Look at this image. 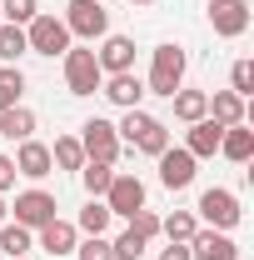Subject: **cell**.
Here are the masks:
<instances>
[{
  "instance_id": "17",
  "label": "cell",
  "mask_w": 254,
  "mask_h": 260,
  "mask_svg": "<svg viewBox=\"0 0 254 260\" xmlns=\"http://www.w3.org/2000/svg\"><path fill=\"white\" fill-rule=\"evenodd\" d=\"M105 85V95L115 100L120 110H140V100H145V85H140V75L125 70V75H110V80H100Z\"/></svg>"
},
{
  "instance_id": "9",
  "label": "cell",
  "mask_w": 254,
  "mask_h": 260,
  "mask_svg": "<svg viewBox=\"0 0 254 260\" xmlns=\"http://www.w3.org/2000/svg\"><path fill=\"white\" fill-rule=\"evenodd\" d=\"M209 25H215V35H224V40L244 35L249 30V5H244V0H209Z\"/></svg>"
},
{
  "instance_id": "20",
  "label": "cell",
  "mask_w": 254,
  "mask_h": 260,
  "mask_svg": "<svg viewBox=\"0 0 254 260\" xmlns=\"http://www.w3.org/2000/svg\"><path fill=\"white\" fill-rule=\"evenodd\" d=\"M170 100H175V115H180L185 125H194V120L209 115V95H204V90H175Z\"/></svg>"
},
{
  "instance_id": "1",
  "label": "cell",
  "mask_w": 254,
  "mask_h": 260,
  "mask_svg": "<svg viewBox=\"0 0 254 260\" xmlns=\"http://www.w3.org/2000/svg\"><path fill=\"white\" fill-rule=\"evenodd\" d=\"M120 140H130L135 150H145V155H159V150H170V130L164 120L155 115H145V110H125V120H120Z\"/></svg>"
},
{
  "instance_id": "26",
  "label": "cell",
  "mask_w": 254,
  "mask_h": 260,
  "mask_svg": "<svg viewBox=\"0 0 254 260\" xmlns=\"http://www.w3.org/2000/svg\"><path fill=\"white\" fill-rule=\"evenodd\" d=\"M20 95H25V75H20L15 65H5V70H0V110L20 105Z\"/></svg>"
},
{
  "instance_id": "18",
  "label": "cell",
  "mask_w": 254,
  "mask_h": 260,
  "mask_svg": "<svg viewBox=\"0 0 254 260\" xmlns=\"http://www.w3.org/2000/svg\"><path fill=\"white\" fill-rule=\"evenodd\" d=\"M220 155H229L234 165H244L254 155V130L239 120V125H224V135H220Z\"/></svg>"
},
{
  "instance_id": "25",
  "label": "cell",
  "mask_w": 254,
  "mask_h": 260,
  "mask_svg": "<svg viewBox=\"0 0 254 260\" xmlns=\"http://www.w3.org/2000/svg\"><path fill=\"white\" fill-rule=\"evenodd\" d=\"M25 50H30V45H25V25H5V20H0V60L15 65Z\"/></svg>"
},
{
  "instance_id": "6",
  "label": "cell",
  "mask_w": 254,
  "mask_h": 260,
  "mask_svg": "<svg viewBox=\"0 0 254 260\" xmlns=\"http://www.w3.org/2000/svg\"><path fill=\"white\" fill-rule=\"evenodd\" d=\"M25 45H30L35 55H65L70 50V30H65V20H55V15H35L30 25H25Z\"/></svg>"
},
{
  "instance_id": "19",
  "label": "cell",
  "mask_w": 254,
  "mask_h": 260,
  "mask_svg": "<svg viewBox=\"0 0 254 260\" xmlns=\"http://www.w3.org/2000/svg\"><path fill=\"white\" fill-rule=\"evenodd\" d=\"M209 120H215V125H239V120H244V95L215 90V95H209Z\"/></svg>"
},
{
  "instance_id": "28",
  "label": "cell",
  "mask_w": 254,
  "mask_h": 260,
  "mask_svg": "<svg viewBox=\"0 0 254 260\" xmlns=\"http://www.w3.org/2000/svg\"><path fill=\"white\" fill-rule=\"evenodd\" d=\"M35 15H40L35 0H0V20H5V25H30Z\"/></svg>"
},
{
  "instance_id": "13",
  "label": "cell",
  "mask_w": 254,
  "mask_h": 260,
  "mask_svg": "<svg viewBox=\"0 0 254 260\" xmlns=\"http://www.w3.org/2000/svg\"><path fill=\"white\" fill-rule=\"evenodd\" d=\"M95 60L105 75H125V70H135V40L130 35H105V45L95 50Z\"/></svg>"
},
{
  "instance_id": "10",
  "label": "cell",
  "mask_w": 254,
  "mask_h": 260,
  "mask_svg": "<svg viewBox=\"0 0 254 260\" xmlns=\"http://www.w3.org/2000/svg\"><path fill=\"white\" fill-rule=\"evenodd\" d=\"M45 220H55V195H50V190H25V195H15V225L40 230Z\"/></svg>"
},
{
  "instance_id": "24",
  "label": "cell",
  "mask_w": 254,
  "mask_h": 260,
  "mask_svg": "<svg viewBox=\"0 0 254 260\" xmlns=\"http://www.w3.org/2000/svg\"><path fill=\"white\" fill-rule=\"evenodd\" d=\"M80 180H85V190H90V195H95V200H100V195L110 190V180H115V165L85 160V165H80Z\"/></svg>"
},
{
  "instance_id": "33",
  "label": "cell",
  "mask_w": 254,
  "mask_h": 260,
  "mask_svg": "<svg viewBox=\"0 0 254 260\" xmlns=\"http://www.w3.org/2000/svg\"><path fill=\"white\" fill-rule=\"evenodd\" d=\"M229 80H234V95H249V90H254V65L249 60H234Z\"/></svg>"
},
{
  "instance_id": "8",
  "label": "cell",
  "mask_w": 254,
  "mask_h": 260,
  "mask_svg": "<svg viewBox=\"0 0 254 260\" xmlns=\"http://www.w3.org/2000/svg\"><path fill=\"white\" fill-rule=\"evenodd\" d=\"M105 205H110V215H125L130 220L135 210H145V180L115 170V180H110V190H105Z\"/></svg>"
},
{
  "instance_id": "34",
  "label": "cell",
  "mask_w": 254,
  "mask_h": 260,
  "mask_svg": "<svg viewBox=\"0 0 254 260\" xmlns=\"http://www.w3.org/2000/svg\"><path fill=\"white\" fill-rule=\"evenodd\" d=\"M10 185H15V160H10V155H0V195L10 190Z\"/></svg>"
},
{
  "instance_id": "15",
  "label": "cell",
  "mask_w": 254,
  "mask_h": 260,
  "mask_svg": "<svg viewBox=\"0 0 254 260\" xmlns=\"http://www.w3.org/2000/svg\"><path fill=\"white\" fill-rule=\"evenodd\" d=\"M40 245H45L50 255H75L80 230L70 225V220H60V215H55V220H45V225H40Z\"/></svg>"
},
{
  "instance_id": "5",
  "label": "cell",
  "mask_w": 254,
  "mask_h": 260,
  "mask_svg": "<svg viewBox=\"0 0 254 260\" xmlns=\"http://www.w3.org/2000/svg\"><path fill=\"white\" fill-rule=\"evenodd\" d=\"M80 150H85V160H100V165H115L120 160V130L110 125V120H85V135H80Z\"/></svg>"
},
{
  "instance_id": "7",
  "label": "cell",
  "mask_w": 254,
  "mask_h": 260,
  "mask_svg": "<svg viewBox=\"0 0 254 260\" xmlns=\"http://www.w3.org/2000/svg\"><path fill=\"white\" fill-rule=\"evenodd\" d=\"M199 215L209 220V230H234L244 210H239V195H234V190L215 185V190H204V195H199Z\"/></svg>"
},
{
  "instance_id": "27",
  "label": "cell",
  "mask_w": 254,
  "mask_h": 260,
  "mask_svg": "<svg viewBox=\"0 0 254 260\" xmlns=\"http://www.w3.org/2000/svg\"><path fill=\"white\" fill-rule=\"evenodd\" d=\"M194 230H199V220H194L190 210H175L170 220H159V235H170V240H185V245H190Z\"/></svg>"
},
{
  "instance_id": "16",
  "label": "cell",
  "mask_w": 254,
  "mask_h": 260,
  "mask_svg": "<svg viewBox=\"0 0 254 260\" xmlns=\"http://www.w3.org/2000/svg\"><path fill=\"white\" fill-rule=\"evenodd\" d=\"M220 135H224V125H215V120L204 115V120H194V125H190L185 150H190L194 160H209V155H220Z\"/></svg>"
},
{
  "instance_id": "35",
  "label": "cell",
  "mask_w": 254,
  "mask_h": 260,
  "mask_svg": "<svg viewBox=\"0 0 254 260\" xmlns=\"http://www.w3.org/2000/svg\"><path fill=\"white\" fill-rule=\"evenodd\" d=\"M159 260H194V255H190V245H185V240H170V250H164Z\"/></svg>"
},
{
  "instance_id": "23",
  "label": "cell",
  "mask_w": 254,
  "mask_h": 260,
  "mask_svg": "<svg viewBox=\"0 0 254 260\" xmlns=\"http://www.w3.org/2000/svg\"><path fill=\"white\" fill-rule=\"evenodd\" d=\"M110 220H115V215H110V205L90 195V205L80 210V225H75V230H85V235H105V230H110Z\"/></svg>"
},
{
  "instance_id": "36",
  "label": "cell",
  "mask_w": 254,
  "mask_h": 260,
  "mask_svg": "<svg viewBox=\"0 0 254 260\" xmlns=\"http://www.w3.org/2000/svg\"><path fill=\"white\" fill-rule=\"evenodd\" d=\"M0 225H5V200H0Z\"/></svg>"
},
{
  "instance_id": "29",
  "label": "cell",
  "mask_w": 254,
  "mask_h": 260,
  "mask_svg": "<svg viewBox=\"0 0 254 260\" xmlns=\"http://www.w3.org/2000/svg\"><path fill=\"white\" fill-rule=\"evenodd\" d=\"M0 250L15 260V255H25L30 250V230L25 225H0Z\"/></svg>"
},
{
  "instance_id": "3",
  "label": "cell",
  "mask_w": 254,
  "mask_h": 260,
  "mask_svg": "<svg viewBox=\"0 0 254 260\" xmlns=\"http://www.w3.org/2000/svg\"><path fill=\"white\" fill-rule=\"evenodd\" d=\"M65 30L80 35V40H100V35H110V10L100 0H70L65 5Z\"/></svg>"
},
{
  "instance_id": "22",
  "label": "cell",
  "mask_w": 254,
  "mask_h": 260,
  "mask_svg": "<svg viewBox=\"0 0 254 260\" xmlns=\"http://www.w3.org/2000/svg\"><path fill=\"white\" fill-rule=\"evenodd\" d=\"M50 165H60V170H80V165H85L80 140H75V135H60V140L50 145Z\"/></svg>"
},
{
  "instance_id": "30",
  "label": "cell",
  "mask_w": 254,
  "mask_h": 260,
  "mask_svg": "<svg viewBox=\"0 0 254 260\" xmlns=\"http://www.w3.org/2000/svg\"><path fill=\"white\" fill-rule=\"evenodd\" d=\"M145 245H150V240H140L135 230H125V235H120L110 250H115V260H140V255H145Z\"/></svg>"
},
{
  "instance_id": "4",
  "label": "cell",
  "mask_w": 254,
  "mask_h": 260,
  "mask_svg": "<svg viewBox=\"0 0 254 260\" xmlns=\"http://www.w3.org/2000/svg\"><path fill=\"white\" fill-rule=\"evenodd\" d=\"M100 80H105V70H100L95 50H65V85H70V95H95Z\"/></svg>"
},
{
  "instance_id": "12",
  "label": "cell",
  "mask_w": 254,
  "mask_h": 260,
  "mask_svg": "<svg viewBox=\"0 0 254 260\" xmlns=\"http://www.w3.org/2000/svg\"><path fill=\"white\" fill-rule=\"evenodd\" d=\"M190 255L194 260H239V245L229 240V230H194Z\"/></svg>"
},
{
  "instance_id": "31",
  "label": "cell",
  "mask_w": 254,
  "mask_h": 260,
  "mask_svg": "<svg viewBox=\"0 0 254 260\" xmlns=\"http://www.w3.org/2000/svg\"><path fill=\"white\" fill-rule=\"evenodd\" d=\"M75 255H80V260H115V250H110L105 235H90L85 245H75Z\"/></svg>"
},
{
  "instance_id": "37",
  "label": "cell",
  "mask_w": 254,
  "mask_h": 260,
  "mask_svg": "<svg viewBox=\"0 0 254 260\" xmlns=\"http://www.w3.org/2000/svg\"><path fill=\"white\" fill-rule=\"evenodd\" d=\"M130 5H155V0H130Z\"/></svg>"
},
{
  "instance_id": "2",
  "label": "cell",
  "mask_w": 254,
  "mask_h": 260,
  "mask_svg": "<svg viewBox=\"0 0 254 260\" xmlns=\"http://www.w3.org/2000/svg\"><path fill=\"white\" fill-rule=\"evenodd\" d=\"M185 50L170 40V45H159L155 50V65H150V90L145 95H175V90H185Z\"/></svg>"
},
{
  "instance_id": "38",
  "label": "cell",
  "mask_w": 254,
  "mask_h": 260,
  "mask_svg": "<svg viewBox=\"0 0 254 260\" xmlns=\"http://www.w3.org/2000/svg\"><path fill=\"white\" fill-rule=\"evenodd\" d=\"M15 260H25V255H15Z\"/></svg>"
},
{
  "instance_id": "14",
  "label": "cell",
  "mask_w": 254,
  "mask_h": 260,
  "mask_svg": "<svg viewBox=\"0 0 254 260\" xmlns=\"http://www.w3.org/2000/svg\"><path fill=\"white\" fill-rule=\"evenodd\" d=\"M55 165H50V145H40V140H20V150H15V175H30V180H45Z\"/></svg>"
},
{
  "instance_id": "32",
  "label": "cell",
  "mask_w": 254,
  "mask_h": 260,
  "mask_svg": "<svg viewBox=\"0 0 254 260\" xmlns=\"http://www.w3.org/2000/svg\"><path fill=\"white\" fill-rule=\"evenodd\" d=\"M130 230H135L140 240H155V235H159V215H150V210H135V215H130Z\"/></svg>"
},
{
  "instance_id": "21",
  "label": "cell",
  "mask_w": 254,
  "mask_h": 260,
  "mask_svg": "<svg viewBox=\"0 0 254 260\" xmlns=\"http://www.w3.org/2000/svg\"><path fill=\"white\" fill-rule=\"evenodd\" d=\"M30 130H35V115L25 110V105L0 110V135H5V140H30Z\"/></svg>"
},
{
  "instance_id": "11",
  "label": "cell",
  "mask_w": 254,
  "mask_h": 260,
  "mask_svg": "<svg viewBox=\"0 0 254 260\" xmlns=\"http://www.w3.org/2000/svg\"><path fill=\"white\" fill-rule=\"evenodd\" d=\"M155 160H159V180H164V190H185V185L194 180V165H199L185 145H180V150H159Z\"/></svg>"
}]
</instances>
